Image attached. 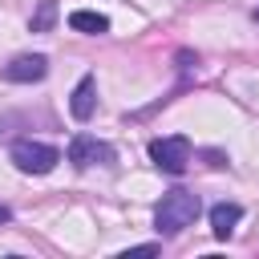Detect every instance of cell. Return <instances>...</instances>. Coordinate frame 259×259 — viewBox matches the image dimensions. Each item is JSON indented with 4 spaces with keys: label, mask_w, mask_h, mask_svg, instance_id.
I'll return each instance as SVG.
<instances>
[{
    "label": "cell",
    "mask_w": 259,
    "mask_h": 259,
    "mask_svg": "<svg viewBox=\"0 0 259 259\" xmlns=\"http://www.w3.org/2000/svg\"><path fill=\"white\" fill-rule=\"evenodd\" d=\"M202 214V202H198V194H190V190H170V194H162V202L154 206V227H158V235H182L186 227H194V219Z\"/></svg>",
    "instance_id": "1"
},
{
    "label": "cell",
    "mask_w": 259,
    "mask_h": 259,
    "mask_svg": "<svg viewBox=\"0 0 259 259\" xmlns=\"http://www.w3.org/2000/svg\"><path fill=\"white\" fill-rule=\"evenodd\" d=\"M45 73H49V57H45V53H20V57H12V61L4 65V77L16 81V85L45 81Z\"/></svg>",
    "instance_id": "5"
},
{
    "label": "cell",
    "mask_w": 259,
    "mask_h": 259,
    "mask_svg": "<svg viewBox=\"0 0 259 259\" xmlns=\"http://www.w3.org/2000/svg\"><path fill=\"white\" fill-rule=\"evenodd\" d=\"M93 109H97V81H93V73H85V77L77 81L73 97H69V113H73L77 121H89Z\"/></svg>",
    "instance_id": "6"
},
{
    "label": "cell",
    "mask_w": 259,
    "mask_h": 259,
    "mask_svg": "<svg viewBox=\"0 0 259 259\" xmlns=\"http://www.w3.org/2000/svg\"><path fill=\"white\" fill-rule=\"evenodd\" d=\"M239 219H243V206H239V202H219V206H210V231H214L219 239H231L235 227H239Z\"/></svg>",
    "instance_id": "7"
},
{
    "label": "cell",
    "mask_w": 259,
    "mask_h": 259,
    "mask_svg": "<svg viewBox=\"0 0 259 259\" xmlns=\"http://www.w3.org/2000/svg\"><path fill=\"white\" fill-rule=\"evenodd\" d=\"M69 162H73L77 170L105 166V162H113V146L101 142V138H93V134H77V138L69 142Z\"/></svg>",
    "instance_id": "4"
},
{
    "label": "cell",
    "mask_w": 259,
    "mask_h": 259,
    "mask_svg": "<svg viewBox=\"0 0 259 259\" xmlns=\"http://www.w3.org/2000/svg\"><path fill=\"white\" fill-rule=\"evenodd\" d=\"M69 28H73V32L101 36V32H109V16H101V12H89V8H77V12H69Z\"/></svg>",
    "instance_id": "8"
},
{
    "label": "cell",
    "mask_w": 259,
    "mask_h": 259,
    "mask_svg": "<svg viewBox=\"0 0 259 259\" xmlns=\"http://www.w3.org/2000/svg\"><path fill=\"white\" fill-rule=\"evenodd\" d=\"M150 162H154L158 170H166V174H182L186 162H190V142H186L182 134H174V138H154V142H150Z\"/></svg>",
    "instance_id": "3"
},
{
    "label": "cell",
    "mask_w": 259,
    "mask_h": 259,
    "mask_svg": "<svg viewBox=\"0 0 259 259\" xmlns=\"http://www.w3.org/2000/svg\"><path fill=\"white\" fill-rule=\"evenodd\" d=\"M12 162L20 174H49L61 162V150L49 142H16L12 146Z\"/></svg>",
    "instance_id": "2"
},
{
    "label": "cell",
    "mask_w": 259,
    "mask_h": 259,
    "mask_svg": "<svg viewBox=\"0 0 259 259\" xmlns=\"http://www.w3.org/2000/svg\"><path fill=\"white\" fill-rule=\"evenodd\" d=\"M8 219H12V210H8V206H0V223H8Z\"/></svg>",
    "instance_id": "11"
},
{
    "label": "cell",
    "mask_w": 259,
    "mask_h": 259,
    "mask_svg": "<svg viewBox=\"0 0 259 259\" xmlns=\"http://www.w3.org/2000/svg\"><path fill=\"white\" fill-rule=\"evenodd\" d=\"M53 20H57V0H40L36 16L28 20V28H32V32H49V28H53Z\"/></svg>",
    "instance_id": "9"
},
{
    "label": "cell",
    "mask_w": 259,
    "mask_h": 259,
    "mask_svg": "<svg viewBox=\"0 0 259 259\" xmlns=\"http://www.w3.org/2000/svg\"><path fill=\"white\" fill-rule=\"evenodd\" d=\"M202 158H206V162H210V166H227V158H223V154H219V150H206V154H202Z\"/></svg>",
    "instance_id": "10"
}]
</instances>
